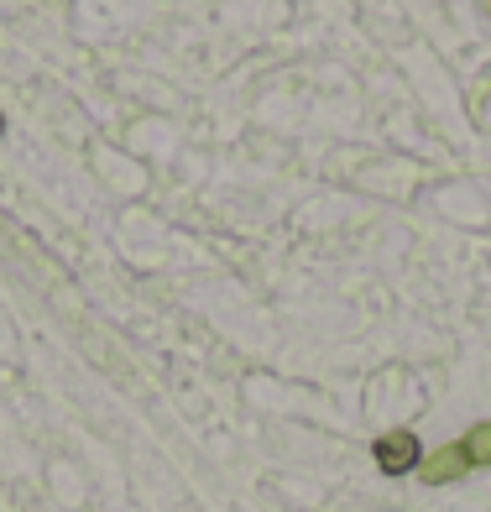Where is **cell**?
I'll list each match as a JSON object with an SVG mask.
<instances>
[{"mask_svg": "<svg viewBox=\"0 0 491 512\" xmlns=\"http://www.w3.org/2000/svg\"><path fill=\"white\" fill-rule=\"evenodd\" d=\"M418 460H424V445H418V434L413 429H387L377 439V465L387 476H408L418 471Z\"/></svg>", "mask_w": 491, "mask_h": 512, "instance_id": "obj_1", "label": "cell"}, {"mask_svg": "<svg viewBox=\"0 0 491 512\" xmlns=\"http://www.w3.org/2000/svg\"><path fill=\"white\" fill-rule=\"evenodd\" d=\"M465 471H471V455H465L460 439H455V445H439V450H429L424 460H418V481H429V486H450Z\"/></svg>", "mask_w": 491, "mask_h": 512, "instance_id": "obj_2", "label": "cell"}, {"mask_svg": "<svg viewBox=\"0 0 491 512\" xmlns=\"http://www.w3.org/2000/svg\"><path fill=\"white\" fill-rule=\"evenodd\" d=\"M460 445H465V455H471V471L476 465H491V418L486 424H471V434H465Z\"/></svg>", "mask_w": 491, "mask_h": 512, "instance_id": "obj_3", "label": "cell"}, {"mask_svg": "<svg viewBox=\"0 0 491 512\" xmlns=\"http://www.w3.org/2000/svg\"><path fill=\"white\" fill-rule=\"evenodd\" d=\"M0 136H6V110H0Z\"/></svg>", "mask_w": 491, "mask_h": 512, "instance_id": "obj_4", "label": "cell"}, {"mask_svg": "<svg viewBox=\"0 0 491 512\" xmlns=\"http://www.w3.org/2000/svg\"><path fill=\"white\" fill-rule=\"evenodd\" d=\"M486 6H491V0H486Z\"/></svg>", "mask_w": 491, "mask_h": 512, "instance_id": "obj_5", "label": "cell"}]
</instances>
